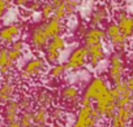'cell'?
I'll return each instance as SVG.
<instances>
[{"label": "cell", "instance_id": "32", "mask_svg": "<svg viewBox=\"0 0 133 127\" xmlns=\"http://www.w3.org/2000/svg\"><path fill=\"white\" fill-rule=\"evenodd\" d=\"M125 83L133 91V61L130 62V65L128 68V73H127V77H125Z\"/></svg>", "mask_w": 133, "mask_h": 127}, {"label": "cell", "instance_id": "20", "mask_svg": "<svg viewBox=\"0 0 133 127\" xmlns=\"http://www.w3.org/2000/svg\"><path fill=\"white\" fill-rule=\"evenodd\" d=\"M16 70V64L11 60L7 45H0V75L3 78L13 75Z\"/></svg>", "mask_w": 133, "mask_h": 127}, {"label": "cell", "instance_id": "35", "mask_svg": "<svg viewBox=\"0 0 133 127\" xmlns=\"http://www.w3.org/2000/svg\"><path fill=\"white\" fill-rule=\"evenodd\" d=\"M2 127H21V124L17 121V122H12V123H4Z\"/></svg>", "mask_w": 133, "mask_h": 127}, {"label": "cell", "instance_id": "19", "mask_svg": "<svg viewBox=\"0 0 133 127\" xmlns=\"http://www.w3.org/2000/svg\"><path fill=\"white\" fill-rule=\"evenodd\" d=\"M17 87L15 83V75L3 78L0 83V104H5L9 100L15 99Z\"/></svg>", "mask_w": 133, "mask_h": 127}, {"label": "cell", "instance_id": "14", "mask_svg": "<svg viewBox=\"0 0 133 127\" xmlns=\"http://www.w3.org/2000/svg\"><path fill=\"white\" fill-rule=\"evenodd\" d=\"M133 117V104L117 106L115 114L108 119L107 127H129Z\"/></svg>", "mask_w": 133, "mask_h": 127}, {"label": "cell", "instance_id": "39", "mask_svg": "<svg viewBox=\"0 0 133 127\" xmlns=\"http://www.w3.org/2000/svg\"><path fill=\"white\" fill-rule=\"evenodd\" d=\"M111 2H120V0H111Z\"/></svg>", "mask_w": 133, "mask_h": 127}, {"label": "cell", "instance_id": "17", "mask_svg": "<svg viewBox=\"0 0 133 127\" xmlns=\"http://www.w3.org/2000/svg\"><path fill=\"white\" fill-rule=\"evenodd\" d=\"M86 48H88V56H89V65L93 69H97L107 58L104 43H99V44L90 45V47H86Z\"/></svg>", "mask_w": 133, "mask_h": 127}, {"label": "cell", "instance_id": "38", "mask_svg": "<svg viewBox=\"0 0 133 127\" xmlns=\"http://www.w3.org/2000/svg\"><path fill=\"white\" fill-rule=\"evenodd\" d=\"M0 119H2V104H0Z\"/></svg>", "mask_w": 133, "mask_h": 127}, {"label": "cell", "instance_id": "28", "mask_svg": "<svg viewBox=\"0 0 133 127\" xmlns=\"http://www.w3.org/2000/svg\"><path fill=\"white\" fill-rule=\"evenodd\" d=\"M54 13H55V7L48 2V0H44V2L42 3V5H41V8H39L41 20L42 21H47V20L54 17Z\"/></svg>", "mask_w": 133, "mask_h": 127}, {"label": "cell", "instance_id": "6", "mask_svg": "<svg viewBox=\"0 0 133 127\" xmlns=\"http://www.w3.org/2000/svg\"><path fill=\"white\" fill-rule=\"evenodd\" d=\"M50 36L44 27V21L34 23L28 31V43L34 52H43L50 42Z\"/></svg>", "mask_w": 133, "mask_h": 127}, {"label": "cell", "instance_id": "7", "mask_svg": "<svg viewBox=\"0 0 133 127\" xmlns=\"http://www.w3.org/2000/svg\"><path fill=\"white\" fill-rule=\"evenodd\" d=\"M68 45V40L64 35H57L52 39H50L47 47L44 48V60L47 61L48 65H54V64L60 62V58L63 56V52L66 49Z\"/></svg>", "mask_w": 133, "mask_h": 127}, {"label": "cell", "instance_id": "4", "mask_svg": "<svg viewBox=\"0 0 133 127\" xmlns=\"http://www.w3.org/2000/svg\"><path fill=\"white\" fill-rule=\"evenodd\" d=\"M81 95V88L73 83H66L57 90V100L66 112H73L80 108Z\"/></svg>", "mask_w": 133, "mask_h": 127}, {"label": "cell", "instance_id": "21", "mask_svg": "<svg viewBox=\"0 0 133 127\" xmlns=\"http://www.w3.org/2000/svg\"><path fill=\"white\" fill-rule=\"evenodd\" d=\"M66 73H68V69H66V65L65 62H57V64H54V65H51L46 73V81L48 82V84L51 83L52 86L61 82Z\"/></svg>", "mask_w": 133, "mask_h": 127}, {"label": "cell", "instance_id": "36", "mask_svg": "<svg viewBox=\"0 0 133 127\" xmlns=\"http://www.w3.org/2000/svg\"><path fill=\"white\" fill-rule=\"evenodd\" d=\"M48 127H64V123H52Z\"/></svg>", "mask_w": 133, "mask_h": 127}, {"label": "cell", "instance_id": "33", "mask_svg": "<svg viewBox=\"0 0 133 127\" xmlns=\"http://www.w3.org/2000/svg\"><path fill=\"white\" fill-rule=\"evenodd\" d=\"M31 0H13V4L17 5V7H21V8H25Z\"/></svg>", "mask_w": 133, "mask_h": 127}, {"label": "cell", "instance_id": "29", "mask_svg": "<svg viewBox=\"0 0 133 127\" xmlns=\"http://www.w3.org/2000/svg\"><path fill=\"white\" fill-rule=\"evenodd\" d=\"M18 123L21 124V127H33L34 126L33 110H22L18 117Z\"/></svg>", "mask_w": 133, "mask_h": 127}, {"label": "cell", "instance_id": "16", "mask_svg": "<svg viewBox=\"0 0 133 127\" xmlns=\"http://www.w3.org/2000/svg\"><path fill=\"white\" fill-rule=\"evenodd\" d=\"M111 93L116 100L117 106H123V105H130L133 104V91L128 87V84L124 82L117 83L115 86L111 87Z\"/></svg>", "mask_w": 133, "mask_h": 127}, {"label": "cell", "instance_id": "9", "mask_svg": "<svg viewBox=\"0 0 133 127\" xmlns=\"http://www.w3.org/2000/svg\"><path fill=\"white\" fill-rule=\"evenodd\" d=\"M65 65H66V69L68 72H80L82 69L86 68V65H89V56H88V48L82 44L75 47L68 57H66V61H65Z\"/></svg>", "mask_w": 133, "mask_h": 127}, {"label": "cell", "instance_id": "5", "mask_svg": "<svg viewBox=\"0 0 133 127\" xmlns=\"http://www.w3.org/2000/svg\"><path fill=\"white\" fill-rule=\"evenodd\" d=\"M102 122L103 119L93 105L80 106L76 110V117L71 127H102Z\"/></svg>", "mask_w": 133, "mask_h": 127}, {"label": "cell", "instance_id": "31", "mask_svg": "<svg viewBox=\"0 0 133 127\" xmlns=\"http://www.w3.org/2000/svg\"><path fill=\"white\" fill-rule=\"evenodd\" d=\"M12 5L13 0H0V21L5 17L7 12L12 8Z\"/></svg>", "mask_w": 133, "mask_h": 127}, {"label": "cell", "instance_id": "23", "mask_svg": "<svg viewBox=\"0 0 133 127\" xmlns=\"http://www.w3.org/2000/svg\"><path fill=\"white\" fill-rule=\"evenodd\" d=\"M26 42L24 39H17L16 42H13L9 47H8V53H9V57L11 60L16 64L17 61H20L26 51Z\"/></svg>", "mask_w": 133, "mask_h": 127}, {"label": "cell", "instance_id": "10", "mask_svg": "<svg viewBox=\"0 0 133 127\" xmlns=\"http://www.w3.org/2000/svg\"><path fill=\"white\" fill-rule=\"evenodd\" d=\"M93 106H94V109L97 110V113L101 115V118H102L103 121H108V119L115 114V112H116V109H117L116 100H115V97L112 96L111 91H110L107 95H104L102 99L97 100V101L93 104Z\"/></svg>", "mask_w": 133, "mask_h": 127}, {"label": "cell", "instance_id": "11", "mask_svg": "<svg viewBox=\"0 0 133 127\" xmlns=\"http://www.w3.org/2000/svg\"><path fill=\"white\" fill-rule=\"evenodd\" d=\"M33 100L35 106H42L50 109L52 105H55L57 100V92H55L52 88L48 87H37L34 88L33 93Z\"/></svg>", "mask_w": 133, "mask_h": 127}, {"label": "cell", "instance_id": "22", "mask_svg": "<svg viewBox=\"0 0 133 127\" xmlns=\"http://www.w3.org/2000/svg\"><path fill=\"white\" fill-rule=\"evenodd\" d=\"M84 45L85 47H90V45H95L99 43H104L106 42V33L103 27H93L89 26L86 34L82 38Z\"/></svg>", "mask_w": 133, "mask_h": 127}, {"label": "cell", "instance_id": "2", "mask_svg": "<svg viewBox=\"0 0 133 127\" xmlns=\"http://www.w3.org/2000/svg\"><path fill=\"white\" fill-rule=\"evenodd\" d=\"M48 70V64L42 56H33L25 61L18 70V79L21 82H31L46 75Z\"/></svg>", "mask_w": 133, "mask_h": 127}, {"label": "cell", "instance_id": "18", "mask_svg": "<svg viewBox=\"0 0 133 127\" xmlns=\"http://www.w3.org/2000/svg\"><path fill=\"white\" fill-rule=\"evenodd\" d=\"M20 114H21V109H20V105H18L17 99H12L8 102L3 104V108H2V119L4 121V123L17 122Z\"/></svg>", "mask_w": 133, "mask_h": 127}, {"label": "cell", "instance_id": "34", "mask_svg": "<svg viewBox=\"0 0 133 127\" xmlns=\"http://www.w3.org/2000/svg\"><path fill=\"white\" fill-rule=\"evenodd\" d=\"M48 2L55 7V8H57V7H60V5H64V4H66L69 2V0H48Z\"/></svg>", "mask_w": 133, "mask_h": 127}, {"label": "cell", "instance_id": "3", "mask_svg": "<svg viewBox=\"0 0 133 127\" xmlns=\"http://www.w3.org/2000/svg\"><path fill=\"white\" fill-rule=\"evenodd\" d=\"M110 91H111V86H110V82L107 81V78H104L102 75H94L88 81L85 88L82 90L81 97L94 104L97 100L102 99Z\"/></svg>", "mask_w": 133, "mask_h": 127}, {"label": "cell", "instance_id": "15", "mask_svg": "<svg viewBox=\"0 0 133 127\" xmlns=\"http://www.w3.org/2000/svg\"><path fill=\"white\" fill-rule=\"evenodd\" d=\"M115 22L117 23L121 34L127 36L128 39L133 38V14H130L128 11L120 8L116 9L114 13Z\"/></svg>", "mask_w": 133, "mask_h": 127}, {"label": "cell", "instance_id": "26", "mask_svg": "<svg viewBox=\"0 0 133 127\" xmlns=\"http://www.w3.org/2000/svg\"><path fill=\"white\" fill-rule=\"evenodd\" d=\"M48 113H50V121H52V123H64L66 117V110L60 104L52 105L48 109Z\"/></svg>", "mask_w": 133, "mask_h": 127}, {"label": "cell", "instance_id": "30", "mask_svg": "<svg viewBox=\"0 0 133 127\" xmlns=\"http://www.w3.org/2000/svg\"><path fill=\"white\" fill-rule=\"evenodd\" d=\"M88 29H89V25H88L86 22H84V21H78V22L76 23V27H75V30H73V34H75L76 38L82 39L84 35L86 34Z\"/></svg>", "mask_w": 133, "mask_h": 127}, {"label": "cell", "instance_id": "12", "mask_svg": "<svg viewBox=\"0 0 133 127\" xmlns=\"http://www.w3.org/2000/svg\"><path fill=\"white\" fill-rule=\"evenodd\" d=\"M24 25L21 22H12L0 27V44L11 45L17 39H21Z\"/></svg>", "mask_w": 133, "mask_h": 127}, {"label": "cell", "instance_id": "13", "mask_svg": "<svg viewBox=\"0 0 133 127\" xmlns=\"http://www.w3.org/2000/svg\"><path fill=\"white\" fill-rule=\"evenodd\" d=\"M110 16V7L106 3H99L90 11V14L88 17V25L93 27H102V25H106L108 22Z\"/></svg>", "mask_w": 133, "mask_h": 127}, {"label": "cell", "instance_id": "1", "mask_svg": "<svg viewBox=\"0 0 133 127\" xmlns=\"http://www.w3.org/2000/svg\"><path fill=\"white\" fill-rule=\"evenodd\" d=\"M128 73L127 68V56L125 52L114 51L107 57V69H106V78L110 84L115 86L125 81Z\"/></svg>", "mask_w": 133, "mask_h": 127}, {"label": "cell", "instance_id": "27", "mask_svg": "<svg viewBox=\"0 0 133 127\" xmlns=\"http://www.w3.org/2000/svg\"><path fill=\"white\" fill-rule=\"evenodd\" d=\"M17 101H18L21 112L22 110H33L34 109V100H33V96L30 93H26V92L20 93L18 97H17Z\"/></svg>", "mask_w": 133, "mask_h": 127}, {"label": "cell", "instance_id": "8", "mask_svg": "<svg viewBox=\"0 0 133 127\" xmlns=\"http://www.w3.org/2000/svg\"><path fill=\"white\" fill-rule=\"evenodd\" d=\"M104 33H106V40L110 43V45L115 51L125 52L128 49L129 39L121 34V31H120V29H119V26L115 21H108L106 23Z\"/></svg>", "mask_w": 133, "mask_h": 127}, {"label": "cell", "instance_id": "24", "mask_svg": "<svg viewBox=\"0 0 133 127\" xmlns=\"http://www.w3.org/2000/svg\"><path fill=\"white\" fill-rule=\"evenodd\" d=\"M44 27H46V31L48 34V36L52 39L57 35H63V31H64V23L63 21L52 17L47 21H44Z\"/></svg>", "mask_w": 133, "mask_h": 127}, {"label": "cell", "instance_id": "37", "mask_svg": "<svg viewBox=\"0 0 133 127\" xmlns=\"http://www.w3.org/2000/svg\"><path fill=\"white\" fill-rule=\"evenodd\" d=\"M129 127H133V117H132V121H130V124H129Z\"/></svg>", "mask_w": 133, "mask_h": 127}, {"label": "cell", "instance_id": "25", "mask_svg": "<svg viewBox=\"0 0 133 127\" xmlns=\"http://www.w3.org/2000/svg\"><path fill=\"white\" fill-rule=\"evenodd\" d=\"M33 114H34V124L43 126V127L50 126V113L47 108L35 106L33 109Z\"/></svg>", "mask_w": 133, "mask_h": 127}]
</instances>
